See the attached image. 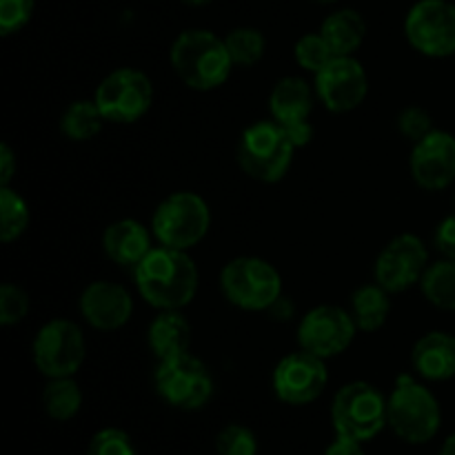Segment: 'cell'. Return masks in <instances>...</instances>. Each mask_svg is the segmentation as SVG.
<instances>
[{"mask_svg":"<svg viewBox=\"0 0 455 455\" xmlns=\"http://www.w3.org/2000/svg\"><path fill=\"white\" fill-rule=\"evenodd\" d=\"M43 407L52 420L69 422L83 409V391L71 378H52L43 389Z\"/></svg>","mask_w":455,"mask_h":455,"instance_id":"25","label":"cell"},{"mask_svg":"<svg viewBox=\"0 0 455 455\" xmlns=\"http://www.w3.org/2000/svg\"><path fill=\"white\" fill-rule=\"evenodd\" d=\"M453 204H455V194H453Z\"/></svg>","mask_w":455,"mask_h":455,"instance_id":"42","label":"cell"},{"mask_svg":"<svg viewBox=\"0 0 455 455\" xmlns=\"http://www.w3.org/2000/svg\"><path fill=\"white\" fill-rule=\"evenodd\" d=\"M387 422L403 443L427 444L443 427V409L425 382L409 373H400L391 395H387Z\"/></svg>","mask_w":455,"mask_h":455,"instance_id":"3","label":"cell"},{"mask_svg":"<svg viewBox=\"0 0 455 455\" xmlns=\"http://www.w3.org/2000/svg\"><path fill=\"white\" fill-rule=\"evenodd\" d=\"M218 455H258V438L249 427L227 425L216 435Z\"/></svg>","mask_w":455,"mask_h":455,"instance_id":"31","label":"cell"},{"mask_svg":"<svg viewBox=\"0 0 455 455\" xmlns=\"http://www.w3.org/2000/svg\"><path fill=\"white\" fill-rule=\"evenodd\" d=\"M404 38L427 58L455 56V3L418 0L404 16Z\"/></svg>","mask_w":455,"mask_h":455,"instance_id":"11","label":"cell"},{"mask_svg":"<svg viewBox=\"0 0 455 455\" xmlns=\"http://www.w3.org/2000/svg\"><path fill=\"white\" fill-rule=\"evenodd\" d=\"M358 324L349 309L336 305H318L302 315L298 324L300 349L329 360L342 355L355 340Z\"/></svg>","mask_w":455,"mask_h":455,"instance_id":"13","label":"cell"},{"mask_svg":"<svg viewBox=\"0 0 455 455\" xmlns=\"http://www.w3.org/2000/svg\"><path fill=\"white\" fill-rule=\"evenodd\" d=\"M31 358L36 369L47 380L76 376L87 358V340L83 329L67 318L49 320L36 333Z\"/></svg>","mask_w":455,"mask_h":455,"instance_id":"9","label":"cell"},{"mask_svg":"<svg viewBox=\"0 0 455 455\" xmlns=\"http://www.w3.org/2000/svg\"><path fill=\"white\" fill-rule=\"evenodd\" d=\"M429 265L425 240L416 234H398L378 253L373 278L389 293H403L420 284Z\"/></svg>","mask_w":455,"mask_h":455,"instance_id":"14","label":"cell"},{"mask_svg":"<svg viewBox=\"0 0 455 455\" xmlns=\"http://www.w3.org/2000/svg\"><path fill=\"white\" fill-rule=\"evenodd\" d=\"M320 34L324 36L336 56H355L367 38V20L355 9L342 7L324 18Z\"/></svg>","mask_w":455,"mask_h":455,"instance_id":"22","label":"cell"},{"mask_svg":"<svg viewBox=\"0 0 455 455\" xmlns=\"http://www.w3.org/2000/svg\"><path fill=\"white\" fill-rule=\"evenodd\" d=\"M418 287L427 302L443 311H455V258L431 262Z\"/></svg>","mask_w":455,"mask_h":455,"instance_id":"26","label":"cell"},{"mask_svg":"<svg viewBox=\"0 0 455 455\" xmlns=\"http://www.w3.org/2000/svg\"><path fill=\"white\" fill-rule=\"evenodd\" d=\"M93 100L100 107L107 123H138L154 105V83L145 71L118 67L100 80Z\"/></svg>","mask_w":455,"mask_h":455,"instance_id":"10","label":"cell"},{"mask_svg":"<svg viewBox=\"0 0 455 455\" xmlns=\"http://www.w3.org/2000/svg\"><path fill=\"white\" fill-rule=\"evenodd\" d=\"M315 89L300 76H284L269 93V114L283 127L309 120L315 102Z\"/></svg>","mask_w":455,"mask_h":455,"instance_id":"20","label":"cell"},{"mask_svg":"<svg viewBox=\"0 0 455 455\" xmlns=\"http://www.w3.org/2000/svg\"><path fill=\"white\" fill-rule=\"evenodd\" d=\"M18 169L16 154H13L12 145L9 142H3L0 145V187L12 185V178Z\"/></svg>","mask_w":455,"mask_h":455,"instance_id":"36","label":"cell"},{"mask_svg":"<svg viewBox=\"0 0 455 455\" xmlns=\"http://www.w3.org/2000/svg\"><path fill=\"white\" fill-rule=\"evenodd\" d=\"M105 116H102L100 107L96 100H76L62 111L60 116V132L67 140L71 142H89L102 132L105 124Z\"/></svg>","mask_w":455,"mask_h":455,"instance_id":"24","label":"cell"},{"mask_svg":"<svg viewBox=\"0 0 455 455\" xmlns=\"http://www.w3.org/2000/svg\"><path fill=\"white\" fill-rule=\"evenodd\" d=\"M411 364L427 382H444L455 378V336L447 331H429L416 340Z\"/></svg>","mask_w":455,"mask_h":455,"instance_id":"19","label":"cell"},{"mask_svg":"<svg viewBox=\"0 0 455 455\" xmlns=\"http://www.w3.org/2000/svg\"><path fill=\"white\" fill-rule=\"evenodd\" d=\"M147 345L158 360L176 358L189 354L191 347V324L180 311H158L147 329Z\"/></svg>","mask_w":455,"mask_h":455,"instance_id":"21","label":"cell"},{"mask_svg":"<svg viewBox=\"0 0 455 455\" xmlns=\"http://www.w3.org/2000/svg\"><path fill=\"white\" fill-rule=\"evenodd\" d=\"M323 455H367L363 449V443H355V440L345 438V435H336L331 443L327 444Z\"/></svg>","mask_w":455,"mask_h":455,"instance_id":"37","label":"cell"},{"mask_svg":"<svg viewBox=\"0 0 455 455\" xmlns=\"http://www.w3.org/2000/svg\"><path fill=\"white\" fill-rule=\"evenodd\" d=\"M296 154V145L289 138L287 129L280 123L258 120L240 133L238 164L249 178L265 185H275L289 173Z\"/></svg>","mask_w":455,"mask_h":455,"instance_id":"4","label":"cell"},{"mask_svg":"<svg viewBox=\"0 0 455 455\" xmlns=\"http://www.w3.org/2000/svg\"><path fill=\"white\" fill-rule=\"evenodd\" d=\"M284 129H287L289 138H291V142L296 145V149L307 147L311 140H314V124H311L309 120H300V123L287 124Z\"/></svg>","mask_w":455,"mask_h":455,"instance_id":"38","label":"cell"},{"mask_svg":"<svg viewBox=\"0 0 455 455\" xmlns=\"http://www.w3.org/2000/svg\"><path fill=\"white\" fill-rule=\"evenodd\" d=\"M80 315L98 331H118L132 320L133 298L127 287L111 280H96L80 293Z\"/></svg>","mask_w":455,"mask_h":455,"instance_id":"17","label":"cell"},{"mask_svg":"<svg viewBox=\"0 0 455 455\" xmlns=\"http://www.w3.org/2000/svg\"><path fill=\"white\" fill-rule=\"evenodd\" d=\"M227 52H229L231 60L235 67H253L265 58L267 52V38L260 29L256 27H234L229 34L225 36Z\"/></svg>","mask_w":455,"mask_h":455,"instance_id":"28","label":"cell"},{"mask_svg":"<svg viewBox=\"0 0 455 455\" xmlns=\"http://www.w3.org/2000/svg\"><path fill=\"white\" fill-rule=\"evenodd\" d=\"M31 309L29 296L22 287L13 283L0 284V324L3 327H13L27 318Z\"/></svg>","mask_w":455,"mask_h":455,"instance_id":"32","label":"cell"},{"mask_svg":"<svg viewBox=\"0 0 455 455\" xmlns=\"http://www.w3.org/2000/svg\"><path fill=\"white\" fill-rule=\"evenodd\" d=\"M434 120H431V114L425 107L409 105L398 114V132L404 140L418 142L422 140L427 133L434 132Z\"/></svg>","mask_w":455,"mask_h":455,"instance_id":"33","label":"cell"},{"mask_svg":"<svg viewBox=\"0 0 455 455\" xmlns=\"http://www.w3.org/2000/svg\"><path fill=\"white\" fill-rule=\"evenodd\" d=\"M154 231L147 229L136 218H123L116 220L102 231V251L118 267L136 269L138 262L154 249L151 244Z\"/></svg>","mask_w":455,"mask_h":455,"instance_id":"18","label":"cell"},{"mask_svg":"<svg viewBox=\"0 0 455 455\" xmlns=\"http://www.w3.org/2000/svg\"><path fill=\"white\" fill-rule=\"evenodd\" d=\"M84 455H138V449L127 431L118 427H105L93 434Z\"/></svg>","mask_w":455,"mask_h":455,"instance_id":"30","label":"cell"},{"mask_svg":"<svg viewBox=\"0 0 455 455\" xmlns=\"http://www.w3.org/2000/svg\"><path fill=\"white\" fill-rule=\"evenodd\" d=\"M220 291L243 311H269L283 298V275L260 256H238L220 271Z\"/></svg>","mask_w":455,"mask_h":455,"instance_id":"6","label":"cell"},{"mask_svg":"<svg viewBox=\"0 0 455 455\" xmlns=\"http://www.w3.org/2000/svg\"><path fill=\"white\" fill-rule=\"evenodd\" d=\"M329 385L327 360L298 349L284 355L271 373L275 398L289 407H307L324 394Z\"/></svg>","mask_w":455,"mask_h":455,"instance_id":"12","label":"cell"},{"mask_svg":"<svg viewBox=\"0 0 455 455\" xmlns=\"http://www.w3.org/2000/svg\"><path fill=\"white\" fill-rule=\"evenodd\" d=\"M438 455H455V431L451 435H447V440H444L443 447H440Z\"/></svg>","mask_w":455,"mask_h":455,"instance_id":"39","label":"cell"},{"mask_svg":"<svg viewBox=\"0 0 455 455\" xmlns=\"http://www.w3.org/2000/svg\"><path fill=\"white\" fill-rule=\"evenodd\" d=\"M293 58H296L298 67L315 76L331 58H336V53L329 47L324 36L320 31H314V34H305L302 38H298V43L293 44Z\"/></svg>","mask_w":455,"mask_h":455,"instance_id":"29","label":"cell"},{"mask_svg":"<svg viewBox=\"0 0 455 455\" xmlns=\"http://www.w3.org/2000/svg\"><path fill=\"white\" fill-rule=\"evenodd\" d=\"M212 227V209L196 191H173L160 200L151 216V231L160 244L180 251L198 247Z\"/></svg>","mask_w":455,"mask_h":455,"instance_id":"7","label":"cell"},{"mask_svg":"<svg viewBox=\"0 0 455 455\" xmlns=\"http://www.w3.org/2000/svg\"><path fill=\"white\" fill-rule=\"evenodd\" d=\"M172 69L182 84L194 92H213L229 80L234 60L227 52L225 36L209 29H185L169 49Z\"/></svg>","mask_w":455,"mask_h":455,"instance_id":"2","label":"cell"},{"mask_svg":"<svg viewBox=\"0 0 455 455\" xmlns=\"http://www.w3.org/2000/svg\"><path fill=\"white\" fill-rule=\"evenodd\" d=\"M154 387L169 407L180 411H198L207 407L216 391L209 367L191 354L160 360L154 371Z\"/></svg>","mask_w":455,"mask_h":455,"instance_id":"8","label":"cell"},{"mask_svg":"<svg viewBox=\"0 0 455 455\" xmlns=\"http://www.w3.org/2000/svg\"><path fill=\"white\" fill-rule=\"evenodd\" d=\"M311 3H318V4H333V3H338V0H311Z\"/></svg>","mask_w":455,"mask_h":455,"instance_id":"41","label":"cell"},{"mask_svg":"<svg viewBox=\"0 0 455 455\" xmlns=\"http://www.w3.org/2000/svg\"><path fill=\"white\" fill-rule=\"evenodd\" d=\"M331 427L336 435L355 440V443H371L389 427L387 422V395L376 385L367 380L347 382L333 395Z\"/></svg>","mask_w":455,"mask_h":455,"instance_id":"5","label":"cell"},{"mask_svg":"<svg viewBox=\"0 0 455 455\" xmlns=\"http://www.w3.org/2000/svg\"><path fill=\"white\" fill-rule=\"evenodd\" d=\"M351 315H354L358 331L373 333L382 329L391 314V293L378 283L363 284L351 293Z\"/></svg>","mask_w":455,"mask_h":455,"instance_id":"23","label":"cell"},{"mask_svg":"<svg viewBox=\"0 0 455 455\" xmlns=\"http://www.w3.org/2000/svg\"><path fill=\"white\" fill-rule=\"evenodd\" d=\"M411 178L420 189L443 191L455 182V136L444 129H434L422 140L413 142L409 156Z\"/></svg>","mask_w":455,"mask_h":455,"instance_id":"16","label":"cell"},{"mask_svg":"<svg viewBox=\"0 0 455 455\" xmlns=\"http://www.w3.org/2000/svg\"><path fill=\"white\" fill-rule=\"evenodd\" d=\"M133 283L147 305L158 311H182L200 287V271L189 251L154 247L133 269Z\"/></svg>","mask_w":455,"mask_h":455,"instance_id":"1","label":"cell"},{"mask_svg":"<svg viewBox=\"0 0 455 455\" xmlns=\"http://www.w3.org/2000/svg\"><path fill=\"white\" fill-rule=\"evenodd\" d=\"M31 220L29 207L25 198L16 189L0 187V240L3 244H12L27 231Z\"/></svg>","mask_w":455,"mask_h":455,"instance_id":"27","label":"cell"},{"mask_svg":"<svg viewBox=\"0 0 455 455\" xmlns=\"http://www.w3.org/2000/svg\"><path fill=\"white\" fill-rule=\"evenodd\" d=\"M180 3H185L187 7H207L213 0H180Z\"/></svg>","mask_w":455,"mask_h":455,"instance_id":"40","label":"cell"},{"mask_svg":"<svg viewBox=\"0 0 455 455\" xmlns=\"http://www.w3.org/2000/svg\"><path fill=\"white\" fill-rule=\"evenodd\" d=\"M434 244L443 258H455V213L440 220V225L435 227Z\"/></svg>","mask_w":455,"mask_h":455,"instance_id":"35","label":"cell"},{"mask_svg":"<svg viewBox=\"0 0 455 455\" xmlns=\"http://www.w3.org/2000/svg\"><path fill=\"white\" fill-rule=\"evenodd\" d=\"M36 0H0V36L18 34L31 20Z\"/></svg>","mask_w":455,"mask_h":455,"instance_id":"34","label":"cell"},{"mask_svg":"<svg viewBox=\"0 0 455 455\" xmlns=\"http://www.w3.org/2000/svg\"><path fill=\"white\" fill-rule=\"evenodd\" d=\"M314 89L324 109L349 114L367 98L369 76L355 56H336L315 74Z\"/></svg>","mask_w":455,"mask_h":455,"instance_id":"15","label":"cell"}]
</instances>
